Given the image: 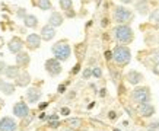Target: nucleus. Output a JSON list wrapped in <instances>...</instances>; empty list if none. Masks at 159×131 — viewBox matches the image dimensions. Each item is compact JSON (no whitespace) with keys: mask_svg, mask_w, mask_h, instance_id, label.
Listing matches in <instances>:
<instances>
[{"mask_svg":"<svg viewBox=\"0 0 159 131\" xmlns=\"http://www.w3.org/2000/svg\"><path fill=\"white\" fill-rule=\"evenodd\" d=\"M114 38L118 42L129 44L133 41V29L129 25H117L114 28Z\"/></svg>","mask_w":159,"mask_h":131,"instance_id":"1","label":"nucleus"},{"mask_svg":"<svg viewBox=\"0 0 159 131\" xmlns=\"http://www.w3.org/2000/svg\"><path fill=\"white\" fill-rule=\"evenodd\" d=\"M131 53L130 50L124 47V45H117L116 48L112 50V60L116 61L118 66H125V64L130 61Z\"/></svg>","mask_w":159,"mask_h":131,"instance_id":"2","label":"nucleus"},{"mask_svg":"<svg viewBox=\"0 0 159 131\" xmlns=\"http://www.w3.org/2000/svg\"><path fill=\"white\" fill-rule=\"evenodd\" d=\"M70 53H72V50L67 42H57L53 47V54L58 61H66L70 57Z\"/></svg>","mask_w":159,"mask_h":131,"instance_id":"3","label":"nucleus"},{"mask_svg":"<svg viewBox=\"0 0 159 131\" xmlns=\"http://www.w3.org/2000/svg\"><path fill=\"white\" fill-rule=\"evenodd\" d=\"M131 18H133L131 10H129L124 6H117L114 9V20L118 25H125V22H129Z\"/></svg>","mask_w":159,"mask_h":131,"instance_id":"4","label":"nucleus"},{"mask_svg":"<svg viewBox=\"0 0 159 131\" xmlns=\"http://www.w3.org/2000/svg\"><path fill=\"white\" fill-rule=\"evenodd\" d=\"M131 98H133V101L136 103L142 105V103H146V102L150 101V92L148 87H136L134 90H133Z\"/></svg>","mask_w":159,"mask_h":131,"instance_id":"5","label":"nucleus"},{"mask_svg":"<svg viewBox=\"0 0 159 131\" xmlns=\"http://www.w3.org/2000/svg\"><path fill=\"white\" fill-rule=\"evenodd\" d=\"M45 70L51 74V76H57L61 73V64L57 58H50L45 61Z\"/></svg>","mask_w":159,"mask_h":131,"instance_id":"6","label":"nucleus"},{"mask_svg":"<svg viewBox=\"0 0 159 131\" xmlns=\"http://www.w3.org/2000/svg\"><path fill=\"white\" fill-rule=\"evenodd\" d=\"M18 130V124L13 118L5 116L0 120V131H16Z\"/></svg>","mask_w":159,"mask_h":131,"instance_id":"7","label":"nucleus"},{"mask_svg":"<svg viewBox=\"0 0 159 131\" xmlns=\"http://www.w3.org/2000/svg\"><path fill=\"white\" fill-rule=\"evenodd\" d=\"M13 114L16 116H19V118H25V116H28L29 115V108H28V105H26L25 102H18V103H15Z\"/></svg>","mask_w":159,"mask_h":131,"instance_id":"8","label":"nucleus"},{"mask_svg":"<svg viewBox=\"0 0 159 131\" xmlns=\"http://www.w3.org/2000/svg\"><path fill=\"white\" fill-rule=\"evenodd\" d=\"M139 114L142 116H145V118H149L155 114V107L149 102H146V103H142L139 105Z\"/></svg>","mask_w":159,"mask_h":131,"instance_id":"9","label":"nucleus"},{"mask_svg":"<svg viewBox=\"0 0 159 131\" xmlns=\"http://www.w3.org/2000/svg\"><path fill=\"white\" fill-rule=\"evenodd\" d=\"M56 37V29L51 26V25H45L43 29H41V38L45 39V41H51V39Z\"/></svg>","mask_w":159,"mask_h":131,"instance_id":"10","label":"nucleus"},{"mask_svg":"<svg viewBox=\"0 0 159 131\" xmlns=\"http://www.w3.org/2000/svg\"><path fill=\"white\" fill-rule=\"evenodd\" d=\"M41 35L38 34H29L28 38H26V44H28L29 48H38L41 45Z\"/></svg>","mask_w":159,"mask_h":131,"instance_id":"11","label":"nucleus"},{"mask_svg":"<svg viewBox=\"0 0 159 131\" xmlns=\"http://www.w3.org/2000/svg\"><path fill=\"white\" fill-rule=\"evenodd\" d=\"M22 48H24V42H22L19 38H13L9 42V51L10 53L19 54V53H22Z\"/></svg>","mask_w":159,"mask_h":131,"instance_id":"12","label":"nucleus"},{"mask_svg":"<svg viewBox=\"0 0 159 131\" xmlns=\"http://www.w3.org/2000/svg\"><path fill=\"white\" fill-rule=\"evenodd\" d=\"M41 90L39 89H37V87H31L28 92H26V98H28V101L31 102V103H35L37 101H39V98H41Z\"/></svg>","mask_w":159,"mask_h":131,"instance_id":"13","label":"nucleus"},{"mask_svg":"<svg viewBox=\"0 0 159 131\" xmlns=\"http://www.w3.org/2000/svg\"><path fill=\"white\" fill-rule=\"evenodd\" d=\"M127 80H129V83H131V85H139V83L143 80V76H142V73L136 72V70H131V72H129V74H127Z\"/></svg>","mask_w":159,"mask_h":131,"instance_id":"14","label":"nucleus"},{"mask_svg":"<svg viewBox=\"0 0 159 131\" xmlns=\"http://www.w3.org/2000/svg\"><path fill=\"white\" fill-rule=\"evenodd\" d=\"M63 24V16L58 12H53L50 15V19H48V25H51L53 28H57Z\"/></svg>","mask_w":159,"mask_h":131,"instance_id":"15","label":"nucleus"},{"mask_svg":"<svg viewBox=\"0 0 159 131\" xmlns=\"http://www.w3.org/2000/svg\"><path fill=\"white\" fill-rule=\"evenodd\" d=\"M136 10H137L140 15H148L149 13V5H148V2H146V0L137 2V3H136Z\"/></svg>","mask_w":159,"mask_h":131,"instance_id":"16","label":"nucleus"},{"mask_svg":"<svg viewBox=\"0 0 159 131\" xmlns=\"http://www.w3.org/2000/svg\"><path fill=\"white\" fill-rule=\"evenodd\" d=\"M5 74L9 79H18L20 73H19V68H18V66H7V70H6Z\"/></svg>","mask_w":159,"mask_h":131,"instance_id":"17","label":"nucleus"},{"mask_svg":"<svg viewBox=\"0 0 159 131\" xmlns=\"http://www.w3.org/2000/svg\"><path fill=\"white\" fill-rule=\"evenodd\" d=\"M0 90L6 95H12L15 92V86L12 83H7V82H2L0 80Z\"/></svg>","mask_w":159,"mask_h":131,"instance_id":"18","label":"nucleus"},{"mask_svg":"<svg viewBox=\"0 0 159 131\" xmlns=\"http://www.w3.org/2000/svg\"><path fill=\"white\" fill-rule=\"evenodd\" d=\"M24 24L28 28H35L37 24H38V19H37V16H34V15H26V18L24 19Z\"/></svg>","mask_w":159,"mask_h":131,"instance_id":"19","label":"nucleus"},{"mask_svg":"<svg viewBox=\"0 0 159 131\" xmlns=\"http://www.w3.org/2000/svg\"><path fill=\"white\" fill-rule=\"evenodd\" d=\"M16 63L18 66H25V64L29 63V55L26 53H19L16 55Z\"/></svg>","mask_w":159,"mask_h":131,"instance_id":"20","label":"nucleus"},{"mask_svg":"<svg viewBox=\"0 0 159 131\" xmlns=\"http://www.w3.org/2000/svg\"><path fill=\"white\" fill-rule=\"evenodd\" d=\"M16 80H18V86H26L31 82V77H29L28 73H20L19 77L16 79Z\"/></svg>","mask_w":159,"mask_h":131,"instance_id":"21","label":"nucleus"},{"mask_svg":"<svg viewBox=\"0 0 159 131\" xmlns=\"http://www.w3.org/2000/svg\"><path fill=\"white\" fill-rule=\"evenodd\" d=\"M67 125L70 127V128H73V130L80 128V127H82V120H80V118H69Z\"/></svg>","mask_w":159,"mask_h":131,"instance_id":"22","label":"nucleus"},{"mask_svg":"<svg viewBox=\"0 0 159 131\" xmlns=\"http://www.w3.org/2000/svg\"><path fill=\"white\" fill-rule=\"evenodd\" d=\"M58 5L61 7L63 10H72V6H73V2L72 0H58Z\"/></svg>","mask_w":159,"mask_h":131,"instance_id":"23","label":"nucleus"},{"mask_svg":"<svg viewBox=\"0 0 159 131\" xmlns=\"http://www.w3.org/2000/svg\"><path fill=\"white\" fill-rule=\"evenodd\" d=\"M38 7L43 10H51V2L50 0H38Z\"/></svg>","mask_w":159,"mask_h":131,"instance_id":"24","label":"nucleus"},{"mask_svg":"<svg viewBox=\"0 0 159 131\" xmlns=\"http://www.w3.org/2000/svg\"><path fill=\"white\" fill-rule=\"evenodd\" d=\"M148 131H159V121H153L148 125Z\"/></svg>","mask_w":159,"mask_h":131,"instance_id":"25","label":"nucleus"},{"mask_svg":"<svg viewBox=\"0 0 159 131\" xmlns=\"http://www.w3.org/2000/svg\"><path fill=\"white\" fill-rule=\"evenodd\" d=\"M92 76H93V77H97V79H99L102 76V70L99 67H93L92 68Z\"/></svg>","mask_w":159,"mask_h":131,"instance_id":"26","label":"nucleus"},{"mask_svg":"<svg viewBox=\"0 0 159 131\" xmlns=\"http://www.w3.org/2000/svg\"><path fill=\"white\" fill-rule=\"evenodd\" d=\"M152 58H153L155 64H159V50L153 51V54H152Z\"/></svg>","mask_w":159,"mask_h":131,"instance_id":"27","label":"nucleus"},{"mask_svg":"<svg viewBox=\"0 0 159 131\" xmlns=\"http://www.w3.org/2000/svg\"><path fill=\"white\" fill-rule=\"evenodd\" d=\"M91 76H92V68H85V70H83V77L89 79Z\"/></svg>","mask_w":159,"mask_h":131,"instance_id":"28","label":"nucleus"},{"mask_svg":"<svg viewBox=\"0 0 159 131\" xmlns=\"http://www.w3.org/2000/svg\"><path fill=\"white\" fill-rule=\"evenodd\" d=\"M6 70H7V66L3 61H0V73H6Z\"/></svg>","mask_w":159,"mask_h":131,"instance_id":"29","label":"nucleus"},{"mask_svg":"<svg viewBox=\"0 0 159 131\" xmlns=\"http://www.w3.org/2000/svg\"><path fill=\"white\" fill-rule=\"evenodd\" d=\"M51 121H58V115H56V114L50 115L48 116V122H51Z\"/></svg>","mask_w":159,"mask_h":131,"instance_id":"30","label":"nucleus"},{"mask_svg":"<svg viewBox=\"0 0 159 131\" xmlns=\"http://www.w3.org/2000/svg\"><path fill=\"white\" fill-rule=\"evenodd\" d=\"M104 55H105L107 60H112V51H105V54H104Z\"/></svg>","mask_w":159,"mask_h":131,"instance_id":"31","label":"nucleus"},{"mask_svg":"<svg viewBox=\"0 0 159 131\" xmlns=\"http://www.w3.org/2000/svg\"><path fill=\"white\" fill-rule=\"evenodd\" d=\"M50 124V127H51V128H57L58 125H60V122L58 121H51V122H48Z\"/></svg>","mask_w":159,"mask_h":131,"instance_id":"32","label":"nucleus"},{"mask_svg":"<svg viewBox=\"0 0 159 131\" xmlns=\"http://www.w3.org/2000/svg\"><path fill=\"white\" fill-rule=\"evenodd\" d=\"M61 115H69V114H70V109H69V108H61Z\"/></svg>","mask_w":159,"mask_h":131,"instance_id":"33","label":"nucleus"},{"mask_svg":"<svg viewBox=\"0 0 159 131\" xmlns=\"http://www.w3.org/2000/svg\"><path fill=\"white\" fill-rule=\"evenodd\" d=\"M108 118H110V120H116V118H117V114L114 111H110V114H108Z\"/></svg>","mask_w":159,"mask_h":131,"instance_id":"34","label":"nucleus"},{"mask_svg":"<svg viewBox=\"0 0 159 131\" xmlns=\"http://www.w3.org/2000/svg\"><path fill=\"white\" fill-rule=\"evenodd\" d=\"M18 16H20V18H24V19L26 18V13L24 12V9H19V10H18Z\"/></svg>","mask_w":159,"mask_h":131,"instance_id":"35","label":"nucleus"},{"mask_svg":"<svg viewBox=\"0 0 159 131\" xmlns=\"http://www.w3.org/2000/svg\"><path fill=\"white\" fill-rule=\"evenodd\" d=\"M152 70H153V73H155V74H158V76H159V64H155V66H153V68H152Z\"/></svg>","mask_w":159,"mask_h":131,"instance_id":"36","label":"nucleus"},{"mask_svg":"<svg viewBox=\"0 0 159 131\" xmlns=\"http://www.w3.org/2000/svg\"><path fill=\"white\" fill-rule=\"evenodd\" d=\"M64 90H66V86H64V85H60V86H58V92L63 93Z\"/></svg>","mask_w":159,"mask_h":131,"instance_id":"37","label":"nucleus"},{"mask_svg":"<svg viewBox=\"0 0 159 131\" xmlns=\"http://www.w3.org/2000/svg\"><path fill=\"white\" fill-rule=\"evenodd\" d=\"M79 68H80V66H79V64H76V66H75V68H73V74H76V73L79 72Z\"/></svg>","mask_w":159,"mask_h":131,"instance_id":"38","label":"nucleus"},{"mask_svg":"<svg viewBox=\"0 0 159 131\" xmlns=\"http://www.w3.org/2000/svg\"><path fill=\"white\" fill-rule=\"evenodd\" d=\"M133 2H134V0H121V3H124V5H130Z\"/></svg>","mask_w":159,"mask_h":131,"instance_id":"39","label":"nucleus"},{"mask_svg":"<svg viewBox=\"0 0 159 131\" xmlns=\"http://www.w3.org/2000/svg\"><path fill=\"white\" fill-rule=\"evenodd\" d=\"M105 89H101V92H99V95H101V96H105Z\"/></svg>","mask_w":159,"mask_h":131,"instance_id":"40","label":"nucleus"},{"mask_svg":"<svg viewBox=\"0 0 159 131\" xmlns=\"http://www.w3.org/2000/svg\"><path fill=\"white\" fill-rule=\"evenodd\" d=\"M45 107H47V103H41V105H39V108H41V109H44Z\"/></svg>","mask_w":159,"mask_h":131,"instance_id":"41","label":"nucleus"},{"mask_svg":"<svg viewBox=\"0 0 159 131\" xmlns=\"http://www.w3.org/2000/svg\"><path fill=\"white\" fill-rule=\"evenodd\" d=\"M112 131H121V130H118V128H114V130H112Z\"/></svg>","mask_w":159,"mask_h":131,"instance_id":"42","label":"nucleus"},{"mask_svg":"<svg viewBox=\"0 0 159 131\" xmlns=\"http://www.w3.org/2000/svg\"><path fill=\"white\" fill-rule=\"evenodd\" d=\"M146 2H148V0H146Z\"/></svg>","mask_w":159,"mask_h":131,"instance_id":"43","label":"nucleus"}]
</instances>
